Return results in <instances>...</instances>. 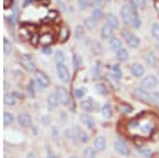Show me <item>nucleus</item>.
<instances>
[{
	"label": "nucleus",
	"mask_w": 159,
	"mask_h": 158,
	"mask_svg": "<svg viewBox=\"0 0 159 158\" xmlns=\"http://www.w3.org/2000/svg\"><path fill=\"white\" fill-rule=\"evenodd\" d=\"M121 34H122L123 38L125 39V41H126L128 47H131V48H133V49H136L138 46H139L140 39L138 38L134 33L129 32L128 30H123Z\"/></svg>",
	"instance_id": "nucleus-1"
},
{
	"label": "nucleus",
	"mask_w": 159,
	"mask_h": 158,
	"mask_svg": "<svg viewBox=\"0 0 159 158\" xmlns=\"http://www.w3.org/2000/svg\"><path fill=\"white\" fill-rule=\"evenodd\" d=\"M56 70H57V75H59L60 80L64 83H67L70 80V73L65 65V63H56Z\"/></svg>",
	"instance_id": "nucleus-2"
},
{
	"label": "nucleus",
	"mask_w": 159,
	"mask_h": 158,
	"mask_svg": "<svg viewBox=\"0 0 159 158\" xmlns=\"http://www.w3.org/2000/svg\"><path fill=\"white\" fill-rule=\"evenodd\" d=\"M120 14H121V18H122L123 23L125 24H132L133 12H132V9L128 4H123L120 10Z\"/></svg>",
	"instance_id": "nucleus-3"
},
{
	"label": "nucleus",
	"mask_w": 159,
	"mask_h": 158,
	"mask_svg": "<svg viewBox=\"0 0 159 158\" xmlns=\"http://www.w3.org/2000/svg\"><path fill=\"white\" fill-rule=\"evenodd\" d=\"M19 64L22 68H24L27 71H34L35 70V63L33 62L32 57L30 55H21L19 57Z\"/></svg>",
	"instance_id": "nucleus-4"
},
{
	"label": "nucleus",
	"mask_w": 159,
	"mask_h": 158,
	"mask_svg": "<svg viewBox=\"0 0 159 158\" xmlns=\"http://www.w3.org/2000/svg\"><path fill=\"white\" fill-rule=\"evenodd\" d=\"M56 95L59 98V101L64 105H67L70 101V97H69V93L67 89H65L62 86H57L56 87Z\"/></svg>",
	"instance_id": "nucleus-5"
},
{
	"label": "nucleus",
	"mask_w": 159,
	"mask_h": 158,
	"mask_svg": "<svg viewBox=\"0 0 159 158\" xmlns=\"http://www.w3.org/2000/svg\"><path fill=\"white\" fill-rule=\"evenodd\" d=\"M157 77L154 75H147L141 81V87L144 89H152L157 85Z\"/></svg>",
	"instance_id": "nucleus-6"
},
{
	"label": "nucleus",
	"mask_w": 159,
	"mask_h": 158,
	"mask_svg": "<svg viewBox=\"0 0 159 158\" xmlns=\"http://www.w3.org/2000/svg\"><path fill=\"white\" fill-rule=\"evenodd\" d=\"M54 41V35L52 33H44L38 37V44L42 47H48Z\"/></svg>",
	"instance_id": "nucleus-7"
},
{
	"label": "nucleus",
	"mask_w": 159,
	"mask_h": 158,
	"mask_svg": "<svg viewBox=\"0 0 159 158\" xmlns=\"http://www.w3.org/2000/svg\"><path fill=\"white\" fill-rule=\"evenodd\" d=\"M133 93L138 100H140V101L145 102V103L151 102V93L146 92V91L141 89V88H136Z\"/></svg>",
	"instance_id": "nucleus-8"
},
{
	"label": "nucleus",
	"mask_w": 159,
	"mask_h": 158,
	"mask_svg": "<svg viewBox=\"0 0 159 158\" xmlns=\"http://www.w3.org/2000/svg\"><path fill=\"white\" fill-rule=\"evenodd\" d=\"M35 77H36V81L37 83L39 84L42 87H48L50 85V79L47 77V74H45L42 71H36L35 73Z\"/></svg>",
	"instance_id": "nucleus-9"
},
{
	"label": "nucleus",
	"mask_w": 159,
	"mask_h": 158,
	"mask_svg": "<svg viewBox=\"0 0 159 158\" xmlns=\"http://www.w3.org/2000/svg\"><path fill=\"white\" fill-rule=\"evenodd\" d=\"M81 107L86 112H93V110H97L99 108V104L96 103L93 100L89 99L86 100V101H83L81 103Z\"/></svg>",
	"instance_id": "nucleus-10"
},
{
	"label": "nucleus",
	"mask_w": 159,
	"mask_h": 158,
	"mask_svg": "<svg viewBox=\"0 0 159 158\" xmlns=\"http://www.w3.org/2000/svg\"><path fill=\"white\" fill-rule=\"evenodd\" d=\"M105 79L107 80V82L109 83V85H110L111 87L114 88V89H115V90H120L121 84L119 82V79H118L117 77H115V75L111 74V73H107V74L105 75Z\"/></svg>",
	"instance_id": "nucleus-11"
},
{
	"label": "nucleus",
	"mask_w": 159,
	"mask_h": 158,
	"mask_svg": "<svg viewBox=\"0 0 159 158\" xmlns=\"http://www.w3.org/2000/svg\"><path fill=\"white\" fill-rule=\"evenodd\" d=\"M115 150L117 151L119 154L123 155V156H127V155H129V153H131L128 146H127L124 142L120 141V140L115 143Z\"/></svg>",
	"instance_id": "nucleus-12"
},
{
	"label": "nucleus",
	"mask_w": 159,
	"mask_h": 158,
	"mask_svg": "<svg viewBox=\"0 0 159 158\" xmlns=\"http://www.w3.org/2000/svg\"><path fill=\"white\" fill-rule=\"evenodd\" d=\"M106 23L109 24L114 30H118L120 27L119 19H118L117 16H115L114 14H108L106 16Z\"/></svg>",
	"instance_id": "nucleus-13"
},
{
	"label": "nucleus",
	"mask_w": 159,
	"mask_h": 158,
	"mask_svg": "<svg viewBox=\"0 0 159 158\" xmlns=\"http://www.w3.org/2000/svg\"><path fill=\"white\" fill-rule=\"evenodd\" d=\"M113 33H114V29L107 23H105L104 26L102 27V29H101V37H102L103 39L110 38V37L113 36Z\"/></svg>",
	"instance_id": "nucleus-14"
},
{
	"label": "nucleus",
	"mask_w": 159,
	"mask_h": 158,
	"mask_svg": "<svg viewBox=\"0 0 159 158\" xmlns=\"http://www.w3.org/2000/svg\"><path fill=\"white\" fill-rule=\"evenodd\" d=\"M18 123L21 126H29L32 123V117H31L29 113H20L18 116Z\"/></svg>",
	"instance_id": "nucleus-15"
},
{
	"label": "nucleus",
	"mask_w": 159,
	"mask_h": 158,
	"mask_svg": "<svg viewBox=\"0 0 159 158\" xmlns=\"http://www.w3.org/2000/svg\"><path fill=\"white\" fill-rule=\"evenodd\" d=\"M131 71H132V73H133L134 77H142L143 73H144V67H143L141 64L136 63L131 67Z\"/></svg>",
	"instance_id": "nucleus-16"
},
{
	"label": "nucleus",
	"mask_w": 159,
	"mask_h": 158,
	"mask_svg": "<svg viewBox=\"0 0 159 158\" xmlns=\"http://www.w3.org/2000/svg\"><path fill=\"white\" fill-rule=\"evenodd\" d=\"M95 148L98 151H104L106 148V141H105V138L103 136H99L95 139Z\"/></svg>",
	"instance_id": "nucleus-17"
},
{
	"label": "nucleus",
	"mask_w": 159,
	"mask_h": 158,
	"mask_svg": "<svg viewBox=\"0 0 159 158\" xmlns=\"http://www.w3.org/2000/svg\"><path fill=\"white\" fill-rule=\"evenodd\" d=\"M109 47H110V49L113 51L118 52L122 48V43H121V41L118 37H111L110 41H109Z\"/></svg>",
	"instance_id": "nucleus-18"
},
{
	"label": "nucleus",
	"mask_w": 159,
	"mask_h": 158,
	"mask_svg": "<svg viewBox=\"0 0 159 158\" xmlns=\"http://www.w3.org/2000/svg\"><path fill=\"white\" fill-rule=\"evenodd\" d=\"M81 121H82L88 128H92L93 126H95V121H93V119L89 115H87V113H82V115H81Z\"/></svg>",
	"instance_id": "nucleus-19"
},
{
	"label": "nucleus",
	"mask_w": 159,
	"mask_h": 158,
	"mask_svg": "<svg viewBox=\"0 0 159 158\" xmlns=\"http://www.w3.org/2000/svg\"><path fill=\"white\" fill-rule=\"evenodd\" d=\"M59 98H57L56 93H50L48 97V104H49V107L51 110L53 108H56L57 105H59Z\"/></svg>",
	"instance_id": "nucleus-20"
},
{
	"label": "nucleus",
	"mask_w": 159,
	"mask_h": 158,
	"mask_svg": "<svg viewBox=\"0 0 159 158\" xmlns=\"http://www.w3.org/2000/svg\"><path fill=\"white\" fill-rule=\"evenodd\" d=\"M129 57V54L127 52L126 49L124 48H121L119 51L117 52V59H119L120 62H126Z\"/></svg>",
	"instance_id": "nucleus-21"
},
{
	"label": "nucleus",
	"mask_w": 159,
	"mask_h": 158,
	"mask_svg": "<svg viewBox=\"0 0 159 158\" xmlns=\"http://www.w3.org/2000/svg\"><path fill=\"white\" fill-rule=\"evenodd\" d=\"M97 23H98V21L96 20L95 18H92V17H87L86 19L84 20V24H85V27H86L88 30H92V29H95L96 27H97Z\"/></svg>",
	"instance_id": "nucleus-22"
},
{
	"label": "nucleus",
	"mask_w": 159,
	"mask_h": 158,
	"mask_svg": "<svg viewBox=\"0 0 159 158\" xmlns=\"http://www.w3.org/2000/svg\"><path fill=\"white\" fill-rule=\"evenodd\" d=\"M20 36L24 39H29V38H31V36H32L31 31L28 29V26H27V24H23V26L20 28Z\"/></svg>",
	"instance_id": "nucleus-23"
},
{
	"label": "nucleus",
	"mask_w": 159,
	"mask_h": 158,
	"mask_svg": "<svg viewBox=\"0 0 159 158\" xmlns=\"http://www.w3.org/2000/svg\"><path fill=\"white\" fill-rule=\"evenodd\" d=\"M84 34H85V31H84V28H83L81 24H78L74 29V36L77 39H82L84 37Z\"/></svg>",
	"instance_id": "nucleus-24"
},
{
	"label": "nucleus",
	"mask_w": 159,
	"mask_h": 158,
	"mask_svg": "<svg viewBox=\"0 0 159 158\" xmlns=\"http://www.w3.org/2000/svg\"><path fill=\"white\" fill-rule=\"evenodd\" d=\"M69 30L67 27H63V28H60V39L62 41H65L68 39L69 37Z\"/></svg>",
	"instance_id": "nucleus-25"
},
{
	"label": "nucleus",
	"mask_w": 159,
	"mask_h": 158,
	"mask_svg": "<svg viewBox=\"0 0 159 158\" xmlns=\"http://www.w3.org/2000/svg\"><path fill=\"white\" fill-rule=\"evenodd\" d=\"M145 61H146V63L149 64V65H155L156 64V61H157V59H156V55L154 52H149L146 54V57H145Z\"/></svg>",
	"instance_id": "nucleus-26"
},
{
	"label": "nucleus",
	"mask_w": 159,
	"mask_h": 158,
	"mask_svg": "<svg viewBox=\"0 0 159 158\" xmlns=\"http://www.w3.org/2000/svg\"><path fill=\"white\" fill-rule=\"evenodd\" d=\"M3 101H4V103L9 106H13V105H15V103H16V100H15V97L13 95H5L3 98Z\"/></svg>",
	"instance_id": "nucleus-27"
},
{
	"label": "nucleus",
	"mask_w": 159,
	"mask_h": 158,
	"mask_svg": "<svg viewBox=\"0 0 159 158\" xmlns=\"http://www.w3.org/2000/svg\"><path fill=\"white\" fill-rule=\"evenodd\" d=\"M102 113L104 117L106 118H110L113 116V110H111V106L109 104H105L102 108Z\"/></svg>",
	"instance_id": "nucleus-28"
},
{
	"label": "nucleus",
	"mask_w": 159,
	"mask_h": 158,
	"mask_svg": "<svg viewBox=\"0 0 159 158\" xmlns=\"http://www.w3.org/2000/svg\"><path fill=\"white\" fill-rule=\"evenodd\" d=\"M72 64H73V67H74V69H78L81 65H82V57H81L78 53H74V54H73Z\"/></svg>",
	"instance_id": "nucleus-29"
},
{
	"label": "nucleus",
	"mask_w": 159,
	"mask_h": 158,
	"mask_svg": "<svg viewBox=\"0 0 159 158\" xmlns=\"http://www.w3.org/2000/svg\"><path fill=\"white\" fill-rule=\"evenodd\" d=\"M103 16V11L101 8H96L95 10L92 11V14H91V17L95 18L97 21H99Z\"/></svg>",
	"instance_id": "nucleus-30"
},
{
	"label": "nucleus",
	"mask_w": 159,
	"mask_h": 158,
	"mask_svg": "<svg viewBox=\"0 0 159 158\" xmlns=\"http://www.w3.org/2000/svg\"><path fill=\"white\" fill-rule=\"evenodd\" d=\"M11 51H12V44L9 41V39L4 38L3 39V52L5 55L10 54Z\"/></svg>",
	"instance_id": "nucleus-31"
},
{
	"label": "nucleus",
	"mask_w": 159,
	"mask_h": 158,
	"mask_svg": "<svg viewBox=\"0 0 159 158\" xmlns=\"http://www.w3.org/2000/svg\"><path fill=\"white\" fill-rule=\"evenodd\" d=\"M152 35L156 41H159V23H153V26H152Z\"/></svg>",
	"instance_id": "nucleus-32"
},
{
	"label": "nucleus",
	"mask_w": 159,
	"mask_h": 158,
	"mask_svg": "<svg viewBox=\"0 0 159 158\" xmlns=\"http://www.w3.org/2000/svg\"><path fill=\"white\" fill-rule=\"evenodd\" d=\"M14 121V118L10 113H3V123L4 125H10L12 122Z\"/></svg>",
	"instance_id": "nucleus-33"
},
{
	"label": "nucleus",
	"mask_w": 159,
	"mask_h": 158,
	"mask_svg": "<svg viewBox=\"0 0 159 158\" xmlns=\"http://www.w3.org/2000/svg\"><path fill=\"white\" fill-rule=\"evenodd\" d=\"M78 4H79V8L82 10H86L87 8L91 6L90 0H78Z\"/></svg>",
	"instance_id": "nucleus-34"
},
{
	"label": "nucleus",
	"mask_w": 159,
	"mask_h": 158,
	"mask_svg": "<svg viewBox=\"0 0 159 158\" xmlns=\"http://www.w3.org/2000/svg\"><path fill=\"white\" fill-rule=\"evenodd\" d=\"M84 158H96V152L91 148H87L84 152Z\"/></svg>",
	"instance_id": "nucleus-35"
},
{
	"label": "nucleus",
	"mask_w": 159,
	"mask_h": 158,
	"mask_svg": "<svg viewBox=\"0 0 159 158\" xmlns=\"http://www.w3.org/2000/svg\"><path fill=\"white\" fill-rule=\"evenodd\" d=\"M96 89H97L98 92L101 93V95H106V93H107L106 86H105L104 84H102V83L97 84V85H96Z\"/></svg>",
	"instance_id": "nucleus-36"
},
{
	"label": "nucleus",
	"mask_w": 159,
	"mask_h": 158,
	"mask_svg": "<svg viewBox=\"0 0 159 158\" xmlns=\"http://www.w3.org/2000/svg\"><path fill=\"white\" fill-rule=\"evenodd\" d=\"M55 61H56V63H64L65 62L64 53L62 51H56L55 52Z\"/></svg>",
	"instance_id": "nucleus-37"
},
{
	"label": "nucleus",
	"mask_w": 159,
	"mask_h": 158,
	"mask_svg": "<svg viewBox=\"0 0 159 158\" xmlns=\"http://www.w3.org/2000/svg\"><path fill=\"white\" fill-rule=\"evenodd\" d=\"M132 26H133L135 29H139L140 28L141 20H140V18H139V16H138V15H136V16L133 17V20H132Z\"/></svg>",
	"instance_id": "nucleus-38"
},
{
	"label": "nucleus",
	"mask_w": 159,
	"mask_h": 158,
	"mask_svg": "<svg viewBox=\"0 0 159 158\" xmlns=\"http://www.w3.org/2000/svg\"><path fill=\"white\" fill-rule=\"evenodd\" d=\"M119 110L122 113H128L133 112V107H132V106H129V105H127V104H123V105H120Z\"/></svg>",
	"instance_id": "nucleus-39"
},
{
	"label": "nucleus",
	"mask_w": 159,
	"mask_h": 158,
	"mask_svg": "<svg viewBox=\"0 0 159 158\" xmlns=\"http://www.w3.org/2000/svg\"><path fill=\"white\" fill-rule=\"evenodd\" d=\"M134 1H135L137 8L140 10H144L146 8V0H134Z\"/></svg>",
	"instance_id": "nucleus-40"
},
{
	"label": "nucleus",
	"mask_w": 159,
	"mask_h": 158,
	"mask_svg": "<svg viewBox=\"0 0 159 158\" xmlns=\"http://www.w3.org/2000/svg\"><path fill=\"white\" fill-rule=\"evenodd\" d=\"M113 70H114V75H115V77H117L118 79H120L121 77H122V71H121V69H120V67L118 65H114L113 67Z\"/></svg>",
	"instance_id": "nucleus-41"
},
{
	"label": "nucleus",
	"mask_w": 159,
	"mask_h": 158,
	"mask_svg": "<svg viewBox=\"0 0 159 158\" xmlns=\"http://www.w3.org/2000/svg\"><path fill=\"white\" fill-rule=\"evenodd\" d=\"M151 102L156 105H159V92H152L151 93Z\"/></svg>",
	"instance_id": "nucleus-42"
},
{
	"label": "nucleus",
	"mask_w": 159,
	"mask_h": 158,
	"mask_svg": "<svg viewBox=\"0 0 159 158\" xmlns=\"http://www.w3.org/2000/svg\"><path fill=\"white\" fill-rule=\"evenodd\" d=\"M79 138H80V140L83 142V143H86V142L88 141V139H89V137H88V135H87V133H85V132H80Z\"/></svg>",
	"instance_id": "nucleus-43"
},
{
	"label": "nucleus",
	"mask_w": 159,
	"mask_h": 158,
	"mask_svg": "<svg viewBox=\"0 0 159 158\" xmlns=\"http://www.w3.org/2000/svg\"><path fill=\"white\" fill-rule=\"evenodd\" d=\"M74 95H75V97H77L78 99H82V98L84 97V95H85V90L83 89V88H78V89L74 90Z\"/></svg>",
	"instance_id": "nucleus-44"
},
{
	"label": "nucleus",
	"mask_w": 159,
	"mask_h": 158,
	"mask_svg": "<svg viewBox=\"0 0 159 158\" xmlns=\"http://www.w3.org/2000/svg\"><path fill=\"white\" fill-rule=\"evenodd\" d=\"M57 17V12L55 11H50L48 14V18H51V19H55Z\"/></svg>",
	"instance_id": "nucleus-45"
},
{
	"label": "nucleus",
	"mask_w": 159,
	"mask_h": 158,
	"mask_svg": "<svg viewBox=\"0 0 159 158\" xmlns=\"http://www.w3.org/2000/svg\"><path fill=\"white\" fill-rule=\"evenodd\" d=\"M4 6H5V8H9V6H10V4L12 3V0H4Z\"/></svg>",
	"instance_id": "nucleus-46"
},
{
	"label": "nucleus",
	"mask_w": 159,
	"mask_h": 158,
	"mask_svg": "<svg viewBox=\"0 0 159 158\" xmlns=\"http://www.w3.org/2000/svg\"><path fill=\"white\" fill-rule=\"evenodd\" d=\"M27 158H36V156H35V154H33V153H29V154L27 155Z\"/></svg>",
	"instance_id": "nucleus-47"
},
{
	"label": "nucleus",
	"mask_w": 159,
	"mask_h": 158,
	"mask_svg": "<svg viewBox=\"0 0 159 158\" xmlns=\"http://www.w3.org/2000/svg\"><path fill=\"white\" fill-rule=\"evenodd\" d=\"M42 52H44L45 54H50L51 50H50V49H44V50H42Z\"/></svg>",
	"instance_id": "nucleus-48"
},
{
	"label": "nucleus",
	"mask_w": 159,
	"mask_h": 158,
	"mask_svg": "<svg viewBox=\"0 0 159 158\" xmlns=\"http://www.w3.org/2000/svg\"><path fill=\"white\" fill-rule=\"evenodd\" d=\"M92 1H95V2H101L102 0H92Z\"/></svg>",
	"instance_id": "nucleus-49"
},
{
	"label": "nucleus",
	"mask_w": 159,
	"mask_h": 158,
	"mask_svg": "<svg viewBox=\"0 0 159 158\" xmlns=\"http://www.w3.org/2000/svg\"><path fill=\"white\" fill-rule=\"evenodd\" d=\"M48 158H57V157H55V156H49Z\"/></svg>",
	"instance_id": "nucleus-50"
},
{
	"label": "nucleus",
	"mask_w": 159,
	"mask_h": 158,
	"mask_svg": "<svg viewBox=\"0 0 159 158\" xmlns=\"http://www.w3.org/2000/svg\"><path fill=\"white\" fill-rule=\"evenodd\" d=\"M70 158H78V157H77V156H71Z\"/></svg>",
	"instance_id": "nucleus-51"
},
{
	"label": "nucleus",
	"mask_w": 159,
	"mask_h": 158,
	"mask_svg": "<svg viewBox=\"0 0 159 158\" xmlns=\"http://www.w3.org/2000/svg\"><path fill=\"white\" fill-rule=\"evenodd\" d=\"M105 1H107V2H108V1H111V0H105Z\"/></svg>",
	"instance_id": "nucleus-52"
}]
</instances>
